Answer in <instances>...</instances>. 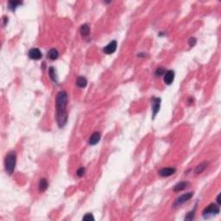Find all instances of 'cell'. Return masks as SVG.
Instances as JSON below:
<instances>
[{
    "label": "cell",
    "mask_w": 221,
    "mask_h": 221,
    "mask_svg": "<svg viewBox=\"0 0 221 221\" xmlns=\"http://www.w3.org/2000/svg\"><path fill=\"white\" fill-rule=\"evenodd\" d=\"M217 201H218V203L220 205V203H221V201H220V194H219L218 195V197H217Z\"/></svg>",
    "instance_id": "cb8c5ba5"
},
{
    "label": "cell",
    "mask_w": 221,
    "mask_h": 221,
    "mask_svg": "<svg viewBox=\"0 0 221 221\" xmlns=\"http://www.w3.org/2000/svg\"><path fill=\"white\" fill-rule=\"evenodd\" d=\"M166 73L165 69L162 68V67H160V68H157L156 71H155V75L156 76H162V75H164V73Z\"/></svg>",
    "instance_id": "d6986e66"
},
{
    "label": "cell",
    "mask_w": 221,
    "mask_h": 221,
    "mask_svg": "<svg viewBox=\"0 0 221 221\" xmlns=\"http://www.w3.org/2000/svg\"><path fill=\"white\" fill-rule=\"evenodd\" d=\"M42 56H43L42 52H41L38 48H31V49L29 51V57L30 59H32V60H36V61L40 60V59L42 58Z\"/></svg>",
    "instance_id": "5b68a950"
},
{
    "label": "cell",
    "mask_w": 221,
    "mask_h": 221,
    "mask_svg": "<svg viewBox=\"0 0 221 221\" xmlns=\"http://www.w3.org/2000/svg\"><path fill=\"white\" fill-rule=\"evenodd\" d=\"M160 105H161V99L160 98H152V111H153V118L156 116L158 111L160 110Z\"/></svg>",
    "instance_id": "52a82bcc"
},
{
    "label": "cell",
    "mask_w": 221,
    "mask_h": 221,
    "mask_svg": "<svg viewBox=\"0 0 221 221\" xmlns=\"http://www.w3.org/2000/svg\"><path fill=\"white\" fill-rule=\"evenodd\" d=\"M117 43L116 41H111L110 43L108 45H106L104 48H103V51L105 54L106 55H111L113 54L116 49H117Z\"/></svg>",
    "instance_id": "8992f818"
},
{
    "label": "cell",
    "mask_w": 221,
    "mask_h": 221,
    "mask_svg": "<svg viewBox=\"0 0 221 221\" xmlns=\"http://www.w3.org/2000/svg\"><path fill=\"white\" fill-rule=\"evenodd\" d=\"M48 184L47 180L45 178L41 179L40 183H39V190H40V192H44V191H46L47 188H48Z\"/></svg>",
    "instance_id": "2e32d148"
},
{
    "label": "cell",
    "mask_w": 221,
    "mask_h": 221,
    "mask_svg": "<svg viewBox=\"0 0 221 221\" xmlns=\"http://www.w3.org/2000/svg\"><path fill=\"white\" fill-rule=\"evenodd\" d=\"M188 185H189V183L187 182V181H180V182L177 183L176 185L174 187V191H175V192L182 191V190H184Z\"/></svg>",
    "instance_id": "7c38bea8"
},
{
    "label": "cell",
    "mask_w": 221,
    "mask_h": 221,
    "mask_svg": "<svg viewBox=\"0 0 221 221\" xmlns=\"http://www.w3.org/2000/svg\"><path fill=\"white\" fill-rule=\"evenodd\" d=\"M175 79V72L172 70H169L167 71L164 75H163V80L167 85H170Z\"/></svg>",
    "instance_id": "ba28073f"
},
{
    "label": "cell",
    "mask_w": 221,
    "mask_h": 221,
    "mask_svg": "<svg viewBox=\"0 0 221 221\" xmlns=\"http://www.w3.org/2000/svg\"><path fill=\"white\" fill-rule=\"evenodd\" d=\"M194 218V212L192 211V212H190V213H188L187 214L185 220H193Z\"/></svg>",
    "instance_id": "ffe728a7"
},
{
    "label": "cell",
    "mask_w": 221,
    "mask_h": 221,
    "mask_svg": "<svg viewBox=\"0 0 221 221\" xmlns=\"http://www.w3.org/2000/svg\"><path fill=\"white\" fill-rule=\"evenodd\" d=\"M22 3V2H20V1H10L9 3H8V8L10 10H12V11H14L19 5H21Z\"/></svg>",
    "instance_id": "5bb4252c"
},
{
    "label": "cell",
    "mask_w": 221,
    "mask_h": 221,
    "mask_svg": "<svg viewBox=\"0 0 221 221\" xmlns=\"http://www.w3.org/2000/svg\"><path fill=\"white\" fill-rule=\"evenodd\" d=\"M48 73H49V75H50V78L52 79L53 81L56 82L57 81V79H56V73H55V69L51 66L49 67V70H48Z\"/></svg>",
    "instance_id": "ac0fdd59"
},
{
    "label": "cell",
    "mask_w": 221,
    "mask_h": 221,
    "mask_svg": "<svg viewBox=\"0 0 221 221\" xmlns=\"http://www.w3.org/2000/svg\"><path fill=\"white\" fill-rule=\"evenodd\" d=\"M89 33H90V27L88 24L85 23L80 27V34L82 35V36H88Z\"/></svg>",
    "instance_id": "9a60e30c"
},
{
    "label": "cell",
    "mask_w": 221,
    "mask_h": 221,
    "mask_svg": "<svg viewBox=\"0 0 221 221\" xmlns=\"http://www.w3.org/2000/svg\"><path fill=\"white\" fill-rule=\"evenodd\" d=\"M196 38H194V37H191L190 39H189V41H188V43L190 45V47H193V46H194V45L196 44Z\"/></svg>",
    "instance_id": "603a6c76"
},
{
    "label": "cell",
    "mask_w": 221,
    "mask_h": 221,
    "mask_svg": "<svg viewBox=\"0 0 221 221\" xmlns=\"http://www.w3.org/2000/svg\"><path fill=\"white\" fill-rule=\"evenodd\" d=\"M220 207L215 204H210L204 211H203V216L206 218L207 216L211 214H219L220 213Z\"/></svg>",
    "instance_id": "3957f363"
},
{
    "label": "cell",
    "mask_w": 221,
    "mask_h": 221,
    "mask_svg": "<svg viewBox=\"0 0 221 221\" xmlns=\"http://www.w3.org/2000/svg\"><path fill=\"white\" fill-rule=\"evenodd\" d=\"M16 162H17V155L15 151H10L9 152L6 157H5V161H4V166H5V171L8 175H12L14 170H15V167H16Z\"/></svg>",
    "instance_id": "7a4b0ae2"
},
{
    "label": "cell",
    "mask_w": 221,
    "mask_h": 221,
    "mask_svg": "<svg viewBox=\"0 0 221 221\" xmlns=\"http://www.w3.org/2000/svg\"><path fill=\"white\" fill-rule=\"evenodd\" d=\"M83 220H94V218L92 216V213H87L84 217H83Z\"/></svg>",
    "instance_id": "44dd1931"
},
{
    "label": "cell",
    "mask_w": 221,
    "mask_h": 221,
    "mask_svg": "<svg viewBox=\"0 0 221 221\" xmlns=\"http://www.w3.org/2000/svg\"><path fill=\"white\" fill-rule=\"evenodd\" d=\"M194 194L192 192L190 193H187V194H184L182 195H180V197H178L176 199V200L175 201V204H174V206H180L182 205L183 203L187 202V200L191 199L193 197Z\"/></svg>",
    "instance_id": "277c9868"
},
{
    "label": "cell",
    "mask_w": 221,
    "mask_h": 221,
    "mask_svg": "<svg viewBox=\"0 0 221 221\" xmlns=\"http://www.w3.org/2000/svg\"><path fill=\"white\" fill-rule=\"evenodd\" d=\"M100 138H101L100 133L98 132V131L92 133V136H91L90 138H89V144H90V145H95V144H97V143L99 142Z\"/></svg>",
    "instance_id": "30bf717a"
},
{
    "label": "cell",
    "mask_w": 221,
    "mask_h": 221,
    "mask_svg": "<svg viewBox=\"0 0 221 221\" xmlns=\"http://www.w3.org/2000/svg\"><path fill=\"white\" fill-rule=\"evenodd\" d=\"M176 169L175 168H164L159 171V175L162 177H168L174 175L176 173Z\"/></svg>",
    "instance_id": "9c48e42d"
},
{
    "label": "cell",
    "mask_w": 221,
    "mask_h": 221,
    "mask_svg": "<svg viewBox=\"0 0 221 221\" xmlns=\"http://www.w3.org/2000/svg\"><path fill=\"white\" fill-rule=\"evenodd\" d=\"M77 176L79 177H81L84 176V174H85V169L84 168H80L78 170H77Z\"/></svg>",
    "instance_id": "7402d4cb"
},
{
    "label": "cell",
    "mask_w": 221,
    "mask_h": 221,
    "mask_svg": "<svg viewBox=\"0 0 221 221\" xmlns=\"http://www.w3.org/2000/svg\"><path fill=\"white\" fill-rule=\"evenodd\" d=\"M76 85H77L79 87H80V88H84V87H86L87 85V80L85 77H83V76H80V77L77 78Z\"/></svg>",
    "instance_id": "4fadbf2b"
},
{
    "label": "cell",
    "mask_w": 221,
    "mask_h": 221,
    "mask_svg": "<svg viewBox=\"0 0 221 221\" xmlns=\"http://www.w3.org/2000/svg\"><path fill=\"white\" fill-rule=\"evenodd\" d=\"M206 166H207V162H203V163H200L199 165H198V166L196 167V169H195L194 172H195L196 174H200V173H202V172L206 169Z\"/></svg>",
    "instance_id": "e0dca14e"
},
{
    "label": "cell",
    "mask_w": 221,
    "mask_h": 221,
    "mask_svg": "<svg viewBox=\"0 0 221 221\" xmlns=\"http://www.w3.org/2000/svg\"><path fill=\"white\" fill-rule=\"evenodd\" d=\"M59 56V52L56 48H51L48 52V58L52 60V61H55L58 58Z\"/></svg>",
    "instance_id": "8fae6325"
},
{
    "label": "cell",
    "mask_w": 221,
    "mask_h": 221,
    "mask_svg": "<svg viewBox=\"0 0 221 221\" xmlns=\"http://www.w3.org/2000/svg\"><path fill=\"white\" fill-rule=\"evenodd\" d=\"M67 93L65 91H62L57 94L56 97V115H57V123L59 127H63L67 121Z\"/></svg>",
    "instance_id": "6da1fadb"
}]
</instances>
